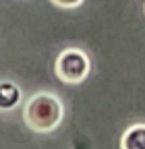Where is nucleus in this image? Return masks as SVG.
Here are the masks:
<instances>
[{
    "mask_svg": "<svg viewBox=\"0 0 145 149\" xmlns=\"http://www.w3.org/2000/svg\"><path fill=\"white\" fill-rule=\"evenodd\" d=\"M64 118V104L58 95L50 91H42L29 97V102L23 108V120L29 126V130L40 135H48L56 130Z\"/></svg>",
    "mask_w": 145,
    "mask_h": 149,
    "instance_id": "nucleus-1",
    "label": "nucleus"
},
{
    "mask_svg": "<svg viewBox=\"0 0 145 149\" xmlns=\"http://www.w3.org/2000/svg\"><path fill=\"white\" fill-rule=\"evenodd\" d=\"M91 70V60L81 48H66L58 54L54 62V72L64 85H79L87 79Z\"/></svg>",
    "mask_w": 145,
    "mask_h": 149,
    "instance_id": "nucleus-2",
    "label": "nucleus"
},
{
    "mask_svg": "<svg viewBox=\"0 0 145 149\" xmlns=\"http://www.w3.org/2000/svg\"><path fill=\"white\" fill-rule=\"evenodd\" d=\"M50 2L58 8H77L83 4V0H50Z\"/></svg>",
    "mask_w": 145,
    "mask_h": 149,
    "instance_id": "nucleus-5",
    "label": "nucleus"
},
{
    "mask_svg": "<svg viewBox=\"0 0 145 149\" xmlns=\"http://www.w3.org/2000/svg\"><path fill=\"white\" fill-rule=\"evenodd\" d=\"M19 102H21V89L17 87V83L4 79L2 83H0V108H2L4 112H8Z\"/></svg>",
    "mask_w": 145,
    "mask_h": 149,
    "instance_id": "nucleus-4",
    "label": "nucleus"
},
{
    "mask_svg": "<svg viewBox=\"0 0 145 149\" xmlns=\"http://www.w3.org/2000/svg\"><path fill=\"white\" fill-rule=\"evenodd\" d=\"M122 149H145V124H133L122 133L120 139Z\"/></svg>",
    "mask_w": 145,
    "mask_h": 149,
    "instance_id": "nucleus-3",
    "label": "nucleus"
}]
</instances>
